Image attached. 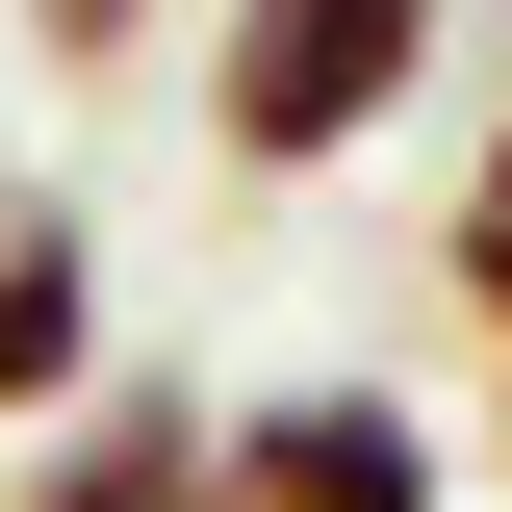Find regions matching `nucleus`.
Segmentation results:
<instances>
[{"label": "nucleus", "mask_w": 512, "mask_h": 512, "mask_svg": "<svg viewBox=\"0 0 512 512\" xmlns=\"http://www.w3.org/2000/svg\"><path fill=\"white\" fill-rule=\"evenodd\" d=\"M0 512H205V384H77Z\"/></svg>", "instance_id": "20e7f679"}, {"label": "nucleus", "mask_w": 512, "mask_h": 512, "mask_svg": "<svg viewBox=\"0 0 512 512\" xmlns=\"http://www.w3.org/2000/svg\"><path fill=\"white\" fill-rule=\"evenodd\" d=\"M436 308H461V333L512 359V103L461 128V180H436Z\"/></svg>", "instance_id": "39448f33"}, {"label": "nucleus", "mask_w": 512, "mask_h": 512, "mask_svg": "<svg viewBox=\"0 0 512 512\" xmlns=\"http://www.w3.org/2000/svg\"><path fill=\"white\" fill-rule=\"evenodd\" d=\"M461 52V0H205V154L231 180H333L410 128V77Z\"/></svg>", "instance_id": "f257e3e1"}, {"label": "nucleus", "mask_w": 512, "mask_h": 512, "mask_svg": "<svg viewBox=\"0 0 512 512\" xmlns=\"http://www.w3.org/2000/svg\"><path fill=\"white\" fill-rule=\"evenodd\" d=\"M77 384H103V231L52 180H0V436H52Z\"/></svg>", "instance_id": "7ed1b4c3"}, {"label": "nucleus", "mask_w": 512, "mask_h": 512, "mask_svg": "<svg viewBox=\"0 0 512 512\" xmlns=\"http://www.w3.org/2000/svg\"><path fill=\"white\" fill-rule=\"evenodd\" d=\"M26 52H52V77H128V52H154V0H26Z\"/></svg>", "instance_id": "423d86ee"}, {"label": "nucleus", "mask_w": 512, "mask_h": 512, "mask_svg": "<svg viewBox=\"0 0 512 512\" xmlns=\"http://www.w3.org/2000/svg\"><path fill=\"white\" fill-rule=\"evenodd\" d=\"M436 410L410 384H256V410H205V512H436Z\"/></svg>", "instance_id": "f03ea898"}, {"label": "nucleus", "mask_w": 512, "mask_h": 512, "mask_svg": "<svg viewBox=\"0 0 512 512\" xmlns=\"http://www.w3.org/2000/svg\"><path fill=\"white\" fill-rule=\"evenodd\" d=\"M487 461H512V410H487Z\"/></svg>", "instance_id": "0eeeda50"}]
</instances>
